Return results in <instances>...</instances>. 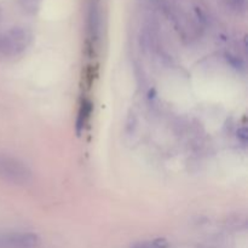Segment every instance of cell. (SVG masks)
<instances>
[{"mask_svg":"<svg viewBox=\"0 0 248 248\" xmlns=\"http://www.w3.org/2000/svg\"><path fill=\"white\" fill-rule=\"evenodd\" d=\"M169 247V242L165 239H154L149 240V241L138 242V244L133 245L131 248H167Z\"/></svg>","mask_w":248,"mask_h":248,"instance_id":"obj_5","label":"cell"},{"mask_svg":"<svg viewBox=\"0 0 248 248\" xmlns=\"http://www.w3.org/2000/svg\"><path fill=\"white\" fill-rule=\"evenodd\" d=\"M0 179L14 186H29L33 182V172L21 160L0 154Z\"/></svg>","mask_w":248,"mask_h":248,"instance_id":"obj_1","label":"cell"},{"mask_svg":"<svg viewBox=\"0 0 248 248\" xmlns=\"http://www.w3.org/2000/svg\"><path fill=\"white\" fill-rule=\"evenodd\" d=\"M230 6H232L236 10H241L245 7V0H228Z\"/></svg>","mask_w":248,"mask_h":248,"instance_id":"obj_6","label":"cell"},{"mask_svg":"<svg viewBox=\"0 0 248 248\" xmlns=\"http://www.w3.org/2000/svg\"><path fill=\"white\" fill-rule=\"evenodd\" d=\"M39 237L31 232H6L0 234V248H35Z\"/></svg>","mask_w":248,"mask_h":248,"instance_id":"obj_3","label":"cell"},{"mask_svg":"<svg viewBox=\"0 0 248 248\" xmlns=\"http://www.w3.org/2000/svg\"><path fill=\"white\" fill-rule=\"evenodd\" d=\"M31 34L26 29H12L0 35V55L16 57L22 55L31 44Z\"/></svg>","mask_w":248,"mask_h":248,"instance_id":"obj_2","label":"cell"},{"mask_svg":"<svg viewBox=\"0 0 248 248\" xmlns=\"http://www.w3.org/2000/svg\"><path fill=\"white\" fill-rule=\"evenodd\" d=\"M91 111H92L91 102H89V101L82 102L81 107H80L79 115H78V121H77L78 131H80L85 125H86L87 121H89V119H90V116H91Z\"/></svg>","mask_w":248,"mask_h":248,"instance_id":"obj_4","label":"cell"}]
</instances>
